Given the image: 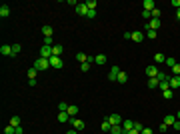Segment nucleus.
I'll return each mask as SVG.
<instances>
[{"label": "nucleus", "instance_id": "10", "mask_svg": "<svg viewBox=\"0 0 180 134\" xmlns=\"http://www.w3.org/2000/svg\"><path fill=\"white\" fill-rule=\"evenodd\" d=\"M0 54H4V56H14V54H12V46L2 44V46H0Z\"/></svg>", "mask_w": 180, "mask_h": 134}, {"label": "nucleus", "instance_id": "51", "mask_svg": "<svg viewBox=\"0 0 180 134\" xmlns=\"http://www.w3.org/2000/svg\"><path fill=\"white\" fill-rule=\"evenodd\" d=\"M176 18H178V20H180V8H178V10H176Z\"/></svg>", "mask_w": 180, "mask_h": 134}, {"label": "nucleus", "instance_id": "45", "mask_svg": "<svg viewBox=\"0 0 180 134\" xmlns=\"http://www.w3.org/2000/svg\"><path fill=\"white\" fill-rule=\"evenodd\" d=\"M140 134H154V132H152V128H144V130H142Z\"/></svg>", "mask_w": 180, "mask_h": 134}, {"label": "nucleus", "instance_id": "4", "mask_svg": "<svg viewBox=\"0 0 180 134\" xmlns=\"http://www.w3.org/2000/svg\"><path fill=\"white\" fill-rule=\"evenodd\" d=\"M106 120L110 122V124H112V126H120V124H122V120H124V118H122V116H120V114H110V116H108Z\"/></svg>", "mask_w": 180, "mask_h": 134}, {"label": "nucleus", "instance_id": "26", "mask_svg": "<svg viewBox=\"0 0 180 134\" xmlns=\"http://www.w3.org/2000/svg\"><path fill=\"white\" fill-rule=\"evenodd\" d=\"M160 80L158 78H148V88H158Z\"/></svg>", "mask_w": 180, "mask_h": 134}, {"label": "nucleus", "instance_id": "44", "mask_svg": "<svg viewBox=\"0 0 180 134\" xmlns=\"http://www.w3.org/2000/svg\"><path fill=\"white\" fill-rule=\"evenodd\" d=\"M168 130V124H164V122H162V124H160V132H166Z\"/></svg>", "mask_w": 180, "mask_h": 134}, {"label": "nucleus", "instance_id": "5", "mask_svg": "<svg viewBox=\"0 0 180 134\" xmlns=\"http://www.w3.org/2000/svg\"><path fill=\"white\" fill-rule=\"evenodd\" d=\"M160 26H162L160 18H152V20H148V22H146V30H158Z\"/></svg>", "mask_w": 180, "mask_h": 134}, {"label": "nucleus", "instance_id": "29", "mask_svg": "<svg viewBox=\"0 0 180 134\" xmlns=\"http://www.w3.org/2000/svg\"><path fill=\"white\" fill-rule=\"evenodd\" d=\"M162 96H164V98H166V100H172V96H174L172 88H168V90H164V92H162Z\"/></svg>", "mask_w": 180, "mask_h": 134}, {"label": "nucleus", "instance_id": "23", "mask_svg": "<svg viewBox=\"0 0 180 134\" xmlns=\"http://www.w3.org/2000/svg\"><path fill=\"white\" fill-rule=\"evenodd\" d=\"M154 62H156V64H164V62H166V56H164V54H154Z\"/></svg>", "mask_w": 180, "mask_h": 134}, {"label": "nucleus", "instance_id": "52", "mask_svg": "<svg viewBox=\"0 0 180 134\" xmlns=\"http://www.w3.org/2000/svg\"><path fill=\"white\" fill-rule=\"evenodd\" d=\"M176 120H180V110H178V114H176Z\"/></svg>", "mask_w": 180, "mask_h": 134}, {"label": "nucleus", "instance_id": "39", "mask_svg": "<svg viewBox=\"0 0 180 134\" xmlns=\"http://www.w3.org/2000/svg\"><path fill=\"white\" fill-rule=\"evenodd\" d=\"M18 52H20V44H12V54L16 56Z\"/></svg>", "mask_w": 180, "mask_h": 134}, {"label": "nucleus", "instance_id": "24", "mask_svg": "<svg viewBox=\"0 0 180 134\" xmlns=\"http://www.w3.org/2000/svg\"><path fill=\"white\" fill-rule=\"evenodd\" d=\"M58 122H70L68 112H58Z\"/></svg>", "mask_w": 180, "mask_h": 134}, {"label": "nucleus", "instance_id": "34", "mask_svg": "<svg viewBox=\"0 0 180 134\" xmlns=\"http://www.w3.org/2000/svg\"><path fill=\"white\" fill-rule=\"evenodd\" d=\"M68 106H70V104H66V102H60V104H58V110H60V112H68Z\"/></svg>", "mask_w": 180, "mask_h": 134}, {"label": "nucleus", "instance_id": "53", "mask_svg": "<svg viewBox=\"0 0 180 134\" xmlns=\"http://www.w3.org/2000/svg\"><path fill=\"white\" fill-rule=\"evenodd\" d=\"M122 134H126V132H122Z\"/></svg>", "mask_w": 180, "mask_h": 134}, {"label": "nucleus", "instance_id": "46", "mask_svg": "<svg viewBox=\"0 0 180 134\" xmlns=\"http://www.w3.org/2000/svg\"><path fill=\"white\" fill-rule=\"evenodd\" d=\"M172 128H174V130H180V120H176V122H174V124H172Z\"/></svg>", "mask_w": 180, "mask_h": 134}, {"label": "nucleus", "instance_id": "19", "mask_svg": "<svg viewBox=\"0 0 180 134\" xmlns=\"http://www.w3.org/2000/svg\"><path fill=\"white\" fill-rule=\"evenodd\" d=\"M122 128H124V132H128V130L134 128V122L132 120H122Z\"/></svg>", "mask_w": 180, "mask_h": 134}, {"label": "nucleus", "instance_id": "16", "mask_svg": "<svg viewBox=\"0 0 180 134\" xmlns=\"http://www.w3.org/2000/svg\"><path fill=\"white\" fill-rule=\"evenodd\" d=\"M94 62H96L98 66H102V64H106V56H104V54H96V56H94Z\"/></svg>", "mask_w": 180, "mask_h": 134}, {"label": "nucleus", "instance_id": "33", "mask_svg": "<svg viewBox=\"0 0 180 134\" xmlns=\"http://www.w3.org/2000/svg\"><path fill=\"white\" fill-rule=\"evenodd\" d=\"M174 64H176V58H174V56H168V58H166V66H168V68H172Z\"/></svg>", "mask_w": 180, "mask_h": 134}, {"label": "nucleus", "instance_id": "2", "mask_svg": "<svg viewBox=\"0 0 180 134\" xmlns=\"http://www.w3.org/2000/svg\"><path fill=\"white\" fill-rule=\"evenodd\" d=\"M40 58L50 60V58H52V46H44V44H42V48H40Z\"/></svg>", "mask_w": 180, "mask_h": 134}, {"label": "nucleus", "instance_id": "42", "mask_svg": "<svg viewBox=\"0 0 180 134\" xmlns=\"http://www.w3.org/2000/svg\"><path fill=\"white\" fill-rule=\"evenodd\" d=\"M44 46H52V36H48V38H44Z\"/></svg>", "mask_w": 180, "mask_h": 134}, {"label": "nucleus", "instance_id": "12", "mask_svg": "<svg viewBox=\"0 0 180 134\" xmlns=\"http://www.w3.org/2000/svg\"><path fill=\"white\" fill-rule=\"evenodd\" d=\"M116 82H118V84H126V82H128V74L124 72V70H120V74H118V78H116Z\"/></svg>", "mask_w": 180, "mask_h": 134}, {"label": "nucleus", "instance_id": "25", "mask_svg": "<svg viewBox=\"0 0 180 134\" xmlns=\"http://www.w3.org/2000/svg\"><path fill=\"white\" fill-rule=\"evenodd\" d=\"M174 122H176V116H172V114H168V116H164V124H168V126H172Z\"/></svg>", "mask_w": 180, "mask_h": 134}, {"label": "nucleus", "instance_id": "43", "mask_svg": "<svg viewBox=\"0 0 180 134\" xmlns=\"http://www.w3.org/2000/svg\"><path fill=\"white\" fill-rule=\"evenodd\" d=\"M134 128H136V130H138V132H142V130H144V126H142V124H140V122H134Z\"/></svg>", "mask_w": 180, "mask_h": 134}, {"label": "nucleus", "instance_id": "30", "mask_svg": "<svg viewBox=\"0 0 180 134\" xmlns=\"http://www.w3.org/2000/svg\"><path fill=\"white\" fill-rule=\"evenodd\" d=\"M10 126H14V128L20 126V118L18 116H12V118H10Z\"/></svg>", "mask_w": 180, "mask_h": 134}, {"label": "nucleus", "instance_id": "13", "mask_svg": "<svg viewBox=\"0 0 180 134\" xmlns=\"http://www.w3.org/2000/svg\"><path fill=\"white\" fill-rule=\"evenodd\" d=\"M170 88H180V76H170Z\"/></svg>", "mask_w": 180, "mask_h": 134}, {"label": "nucleus", "instance_id": "18", "mask_svg": "<svg viewBox=\"0 0 180 134\" xmlns=\"http://www.w3.org/2000/svg\"><path fill=\"white\" fill-rule=\"evenodd\" d=\"M42 34H44V38H48V36H52V34H54L52 26H48V24H44V26H42Z\"/></svg>", "mask_w": 180, "mask_h": 134}, {"label": "nucleus", "instance_id": "40", "mask_svg": "<svg viewBox=\"0 0 180 134\" xmlns=\"http://www.w3.org/2000/svg\"><path fill=\"white\" fill-rule=\"evenodd\" d=\"M146 36L148 38H156V30H146Z\"/></svg>", "mask_w": 180, "mask_h": 134}, {"label": "nucleus", "instance_id": "20", "mask_svg": "<svg viewBox=\"0 0 180 134\" xmlns=\"http://www.w3.org/2000/svg\"><path fill=\"white\" fill-rule=\"evenodd\" d=\"M62 50H64V48H62V44H54V46H52V56H60V54H62Z\"/></svg>", "mask_w": 180, "mask_h": 134}, {"label": "nucleus", "instance_id": "14", "mask_svg": "<svg viewBox=\"0 0 180 134\" xmlns=\"http://www.w3.org/2000/svg\"><path fill=\"white\" fill-rule=\"evenodd\" d=\"M158 88L162 90V92H164V90H168V88H170V76H168V78H164V80L160 82V84H158Z\"/></svg>", "mask_w": 180, "mask_h": 134}, {"label": "nucleus", "instance_id": "36", "mask_svg": "<svg viewBox=\"0 0 180 134\" xmlns=\"http://www.w3.org/2000/svg\"><path fill=\"white\" fill-rule=\"evenodd\" d=\"M86 6H88V10H96V0H88Z\"/></svg>", "mask_w": 180, "mask_h": 134}, {"label": "nucleus", "instance_id": "1", "mask_svg": "<svg viewBox=\"0 0 180 134\" xmlns=\"http://www.w3.org/2000/svg\"><path fill=\"white\" fill-rule=\"evenodd\" d=\"M34 68H36V70H48V68H50V62L46 60V58H36V62H34Z\"/></svg>", "mask_w": 180, "mask_h": 134}, {"label": "nucleus", "instance_id": "50", "mask_svg": "<svg viewBox=\"0 0 180 134\" xmlns=\"http://www.w3.org/2000/svg\"><path fill=\"white\" fill-rule=\"evenodd\" d=\"M66 134H78V130H74V128H72V130H68Z\"/></svg>", "mask_w": 180, "mask_h": 134}, {"label": "nucleus", "instance_id": "49", "mask_svg": "<svg viewBox=\"0 0 180 134\" xmlns=\"http://www.w3.org/2000/svg\"><path fill=\"white\" fill-rule=\"evenodd\" d=\"M126 134H140V132H138V130H136V128H132V130H128Z\"/></svg>", "mask_w": 180, "mask_h": 134}, {"label": "nucleus", "instance_id": "38", "mask_svg": "<svg viewBox=\"0 0 180 134\" xmlns=\"http://www.w3.org/2000/svg\"><path fill=\"white\" fill-rule=\"evenodd\" d=\"M80 70H82V72H88V70H90V64H88V62L80 64Z\"/></svg>", "mask_w": 180, "mask_h": 134}, {"label": "nucleus", "instance_id": "17", "mask_svg": "<svg viewBox=\"0 0 180 134\" xmlns=\"http://www.w3.org/2000/svg\"><path fill=\"white\" fill-rule=\"evenodd\" d=\"M142 40H144V34L138 32V30H134L132 32V42H142Z\"/></svg>", "mask_w": 180, "mask_h": 134}, {"label": "nucleus", "instance_id": "27", "mask_svg": "<svg viewBox=\"0 0 180 134\" xmlns=\"http://www.w3.org/2000/svg\"><path fill=\"white\" fill-rule=\"evenodd\" d=\"M122 132H124L122 124H120V126H112V128H110V134H122Z\"/></svg>", "mask_w": 180, "mask_h": 134}, {"label": "nucleus", "instance_id": "32", "mask_svg": "<svg viewBox=\"0 0 180 134\" xmlns=\"http://www.w3.org/2000/svg\"><path fill=\"white\" fill-rule=\"evenodd\" d=\"M110 128H112V124L104 118V122H102V130H104V132H110Z\"/></svg>", "mask_w": 180, "mask_h": 134}, {"label": "nucleus", "instance_id": "41", "mask_svg": "<svg viewBox=\"0 0 180 134\" xmlns=\"http://www.w3.org/2000/svg\"><path fill=\"white\" fill-rule=\"evenodd\" d=\"M150 14H152V18H160V10H158V8H154Z\"/></svg>", "mask_w": 180, "mask_h": 134}, {"label": "nucleus", "instance_id": "15", "mask_svg": "<svg viewBox=\"0 0 180 134\" xmlns=\"http://www.w3.org/2000/svg\"><path fill=\"white\" fill-rule=\"evenodd\" d=\"M78 110H80V108L76 106V104H70V106H68V116H70V118H74V116L78 114Z\"/></svg>", "mask_w": 180, "mask_h": 134}, {"label": "nucleus", "instance_id": "47", "mask_svg": "<svg viewBox=\"0 0 180 134\" xmlns=\"http://www.w3.org/2000/svg\"><path fill=\"white\" fill-rule=\"evenodd\" d=\"M96 16V10H88V18H94Z\"/></svg>", "mask_w": 180, "mask_h": 134}, {"label": "nucleus", "instance_id": "31", "mask_svg": "<svg viewBox=\"0 0 180 134\" xmlns=\"http://www.w3.org/2000/svg\"><path fill=\"white\" fill-rule=\"evenodd\" d=\"M36 72H38V70L32 66L30 70H28V78H30V80H36Z\"/></svg>", "mask_w": 180, "mask_h": 134}, {"label": "nucleus", "instance_id": "22", "mask_svg": "<svg viewBox=\"0 0 180 134\" xmlns=\"http://www.w3.org/2000/svg\"><path fill=\"white\" fill-rule=\"evenodd\" d=\"M76 60H78L80 64H84V62H88V54H84V52H78V54H76Z\"/></svg>", "mask_w": 180, "mask_h": 134}, {"label": "nucleus", "instance_id": "28", "mask_svg": "<svg viewBox=\"0 0 180 134\" xmlns=\"http://www.w3.org/2000/svg\"><path fill=\"white\" fill-rule=\"evenodd\" d=\"M170 70H172V76H180V62H176Z\"/></svg>", "mask_w": 180, "mask_h": 134}, {"label": "nucleus", "instance_id": "48", "mask_svg": "<svg viewBox=\"0 0 180 134\" xmlns=\"http://www.w3.org/2000/svg\"><path fill=\"white\" fill-rule=\"evenodd\" d=\"M172 6H176V8H180V0H172Z\"/></svg>", "mask_w": 180, "mask_h": 134}, {"label": "nucleus", "instance_id": "8", "mask_svg": "<svg viewBox=\"0 0 180 134\" xmlns=\"http://www.w3.org/2000/svg\"><path fill=\"white\" fill-rule=\"evenodd\" d=\"M118 74H120V68L118 66H112L110 68V72H108V80H116V78H118Z\"/></svg>", "mask_w": 180, "mask_h": 134}, {"label": "nucleus", "instance_id": "7", "mask_svg": "<svg viewBox=\"0 0 180 134\" xmlns=\"http://www.w3.org/2000/svg\"><path fill=\"white\" fill-rule=\"evenodd\" d=\"M76 14H80V16H88V6H86V2H80L78 6H76Z\"/></svg>", "mask_w": 180, "mask_h": 134}, {"label": "nucleus", "instance_id": "9", "mask_svg": "<svg viewBox=\"0 0 180 134\" xmlns=\"http://www.w3.org/2000/svg\"><path fill=\"white\" fill-rule=\"evenodd\" d=\"M158 72H160V70L156 66H148L146 68V76H148V78H156V76H158Z\"/></svg>", "mask_w": 180, "mask_h": 134}, {"label": "nucleus", "instance_id": "21", "mask_svg": "<svg viewBox=\"0 0 180 134\" xmlns=\"http://www.w3.org/2000/svg\"><path fill=\"white\" fill-rule=\"evenodd\" d=\"M0 16H2V18H6V16H10V8H8L6 4H2V6H0Z\"/></svg>", "mask_w": 180, "mask_h": 134}, {"label": "nucleus", "instance_id": "3", "mask_svg": "<svg viewBox=\"0 0 180 134\" xmlns=\"http://www.w3.org/2000/svg\"><path fill=\"white\" fill-rule=\"evenodd\" d=\"M48 62H50V68H56V70H60V68L64 66V62H62V58H60V56H52Z\"/></svg>", "mask_w": 180, "mask_h": 134}, {"label": "nucleus", "instance_id": "35", "mask_svg": "<svg viewBox=\"0 0 180 134\" xmlns=\"http://www.w3.org/2000/svg\"><path fill=\"white\" fill-rule=\"evenodd\" d=\"M4 134H16V128H14V126H10V124H8V126L4 128Z\"/></svg>", "mask_w": 180, "mask_h": 134}, {"label": "nucleus", "instance_id": "6", "mask_svg": "<svg viewBox=\"0 0 180 134\" xmlns=\"http://www.w3.org/2000/svg\"><path fill=\"white\" fill-rule=\"evenodd\" d=\"M70 124L74 130H84V120H80V118H70Z\"/></svg>", "mask_w": 180, "mask_h": 134}, {"label": "nucleus", "instance_id": "37", "mask_svg": "<svg viewBox=\"0 0 180 134\" xmlns=\"http://www.w3.org/2000/svg\"><path fill=\"white\" fill-rule=\"evenodd\" d=\"M142 18H144V20H152V14L148 12V10H144V12H142Z\"/></svg>", "mask_w": 180, "mask_h": 134}, {"label": "nucleus", "instance_id": "11", "mask_svg": "<svg viewBox=\"0 0 180 134\" xmlns=\"http://www.w3.org/2000/svg\"><path fill=\"white\" fill-rule=\"evenodd\" d=\"M142 6H144V10L152 12L154 8H156V4H154V0H144V2H142Z\"/></svg>", "mask_w": 180, "mask_h": 134}]
</instances>
